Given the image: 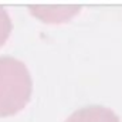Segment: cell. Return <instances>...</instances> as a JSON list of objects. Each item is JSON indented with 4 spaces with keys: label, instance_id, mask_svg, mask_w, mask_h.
Returning <instances> with one entry per match:
<instances>
[{
    "label": "cell",
    "instance_id": "cell-2",
    "mask_svg": "<svg viewBox=\"0 0 122 122\" xmlns=\"http://www.w3.org/2000/svg\"><path fill=\"white\" fill-rule=\"evenodd\" d=\"M30 11L43 21L47 23H60L70 20L75 13L80 11V6L77 4H60V6H48V4H33Z\"/></svg>",
    "mask_w": 122,
    "mask_h": 122
},
{
    "label": "cell",
    "instance_id": "cell-1",
    "mask_svg": "<svg viewBox=\"0 0 122 122\" xmlns=\"http://www.w3.org/2000/svg\"><path fill=\"white\" fill-rule=\"evenodd\" d=\"M27 67L13 57H0V117L14 115L26 107L31 95Z\"/></svg>",
    "mask_w": 122,
    "mask_h": 122
},
{
    "label": "cell",
    "instance_id": "cell-4",
    "mask_svg": "<svg viewBox=\"0 0 122 122\" xmlns=\"http://www.w3.org/2000/svg\"><path fill=\"white\" fill-rule=\"evenodd\" d=\"M11 31V20L7 14V11L0 7V46H3L7 40V37L10 36Z\"/></svg>",
    "mask_w": 122,
    "mask_h": 122
},
{
    "label": "cell",
    "instance_id": "cell-3",
    "mask_svg": "<svg viewBox=\"0 0 122 122\" xmlns=\"http://www.w3.org/2000/svg\"><path fill=\"white\" fill-rule=\"evenodd\" d=\"M65 122H119V118L105 107L91 105L75 111Z\"/></svg>",
    "mask_w": 122,
    "mask_h": 122
}]
</instances>
